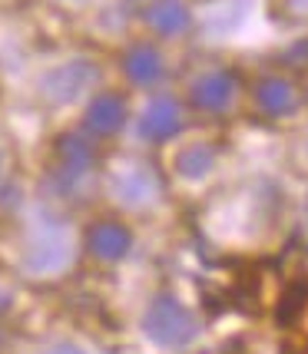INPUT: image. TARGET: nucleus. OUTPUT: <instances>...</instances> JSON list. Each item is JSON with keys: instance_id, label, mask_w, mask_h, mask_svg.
I'll use <instances>...</instances> for the list:
<instances>
[{"instance_id": "1", "label": "nucleus", "mask_w": 308, "mask_h": 354, "mask_svg": "<svg viewBox=\"0 0 308 354\" xmlns=\"http://www.w3.org/2000/svg\"><path fill=\"white\" fill-rule=\"evenodd\" d=\"M143 328L159 348H185L199 335L196 315L185 308L183 301H176L172 295H159L150 305L146 318H143Z\"/></svg>"}, {"instance_id": "2", "label": "nucleus", "mask_w": 308, "mask_h": 354, "mask_svg": "<svg viewBox=\"0 0 308 354\" xmlns=\"http://www.w3.org/2000/svg\"><path fill=\"white\" fill-rule=\"evenodd\" d=\"M70 259V242L60 229H46L33 239V245L27 248V268L33 272H57Z\"/></svg>"}, {"instance_id": "3", "label": "nucleus", "mask_w": 308, "mask_h": 354, "mask_svg": "<svg viewBox=\"0 0 308 354\" xmlns=\"http://www.w3.org/2000/svg\"><path fill=\"white\" fill-rule=\"evenodd\" d=\"M129 245H133V235L120 222H96L87 232V248L103 262H120L129 252Z\"/></svg>"}, {"instance_id": "4", "label": "nucleus", "mask_w": 308, "mask_h": 354, "mask_svg": "<svg viewBox=\"0 0 308 354\" xmlns=\"http://www.w3.org/2000/svg\"><path fill=\"white\" fill-rule=\"evenodd\" d=\"M93 80H96V70H93L90 63H66L63 70H57L53 77L46 80V96L50 100H57V103H66V100H73V96H80V90L83 86H90Z\"/></svg>"}, {"instance_id": "5", "label": "nucleus", "mask_w": 308, "mask_h": 354, "mask_svg": "<svg viewBox=\"0 0 308 354\" xmlns=\"http://www.w3.org/2000/svg\"><path fill=\"white\" fill-rule=\"evenodd\" d=\"M123 116H126L123 100L113 96V93H103L87 109V126H90L93 133H100V136H109V133H116L123 126Z\"/></svg>"}, {"instance_id": "6", "label": "nucleus", "mask_w": 308, "mask_h": 354, "mask_svg": "<svg viewBox=\"0 0 308 354\" xmlns=\"http://www.w3.org/2000/svg\"><path fill=\"white\" fill-rule=\"evenodd\" d=\"M176 129H179V109L170 100H156L153 106L146 109L143 123H139V133L146 139H156V142L159 139H170Z\"/></svg>"}, {"instance_id": "7", "label": "nucleus", "mask_w": 308, "mask_h": 354, "mask_svg": "<svg viewBox=\"0 0 308 354\" xmlns=\"http://www.w3.org/2000/svg\"><path fill=\"white\" fill-rule=\"evenodd\" d=\"M156 192H159V185H156V176L150 169H133L116 179V196L126 205H146L156 199Z\"/></svg>"}, {"instance_id": "8", "label": "nucleus", "mask_w": 308, "mask_h": 354, "mask_svg": "<svg viewBox=\"0 0 308 354\" xmlns=\"http://www.w3.org/2000/svg\"><path fill=\"white\" fill-rule=\"evenodd\" d=\"M126 73L136 80V83H156V80L163 77V60H159V53H156L153 46H133L129 50V57H126Z\"/></svg>"}, {"instance_id": "9", "label": "nucleus", "mask_w": 308, "mask_h": 354, "mask_svg": "<svg viewBox=\"0 0 308 354\" xmlns=\"http://www.w3.org/2000/svg\"><path fill=\"white\" fill-rule=\"evenodd\" d=\"M308 308V281H292L275 305V322L282 328H292Z\"/></svg>"}, {"instance_id": "10", "label": "nucleus", "mask_w": 308, "mask_h": 354, "mask_svg": "<svg viewBox=\"0 0 308 354\" xmlns=\"http://www.w3.org/2000/svg\"><path fill=\"white\" fill-rule=\"evenodd\" d=\"M146 20L159 33H183L189 27V14H185V7L179 0H159V3H153Z\"/></svg>"}, {"instance_id": "11", "label": "nucleus", "mask_w": 308, "mask_h": 354, "mask_svg": "<svg viewBox=\"0 0 308 354\" xmlns=\"http://www.w3.org/2000/svg\"><path fill=\"white\" fill-rule=\"evenodd\" d=\"M232 96V80L222 77V73H212V77H206L196 83V90H192V100H196V106L202 109H219L226 106Z\"/></svg>"}, {"instance_id": "12", "label": "nucleus", "mask_w": 308, "mask_h": 354, "mask_svg": "<svg viewBox=\"0 0 308 354\" xmlns=\"http://www.w3.org/2000/svg\"><path fill=\"white\" fill-rule=\"evenodd\" d=\"M255 96H259V103H262L269 113H278V116L295 106V90L285 80H265V83H259Z\"/></svg>"}, {"instance_id": "13", "label": "nucleus", "mask_w": 308, "mask_h": 354, "mask_svg": "<svg viewBox=\"0 0 308 354\" xmlns=\"http://www.w3.org/2000/svg\"><path fill=\"white\" fill-rule=\"evenodd\" d=\"M60 159H63V172H66V176H83V172L90 169L93 153L83 139L63 136L60 139Z\"/></svg>"}, {"instance_id": "14", "label": "nucleus", "mask_w": 308, "mask_h": 354, "mask_svg": "<svg viewBox=\"0 0 308 354\" xmlns=\"http://www.w3.org/2000/svg\"><path fill=\"white\" fill-rule=\"evenodd\" d=\"M176 169L183 172L185 179H199V176H206L212 169V149L209 146H189L185 153H179Z\"/></svg>"}, {"instance_id": "15", "label": "nucleus", "mask_w": 308, "mask_h": 354, "mask_svg": "<svg viewBox=\"0 0 308 354\" xmlns=\"http://www.w3.org/2000/svg\"><path fill=\"white\" fill-rule=\"evenodd\" d=\"M44 354H83L77 344H53V348H46Z\"/></svg>"}]
</instances>
